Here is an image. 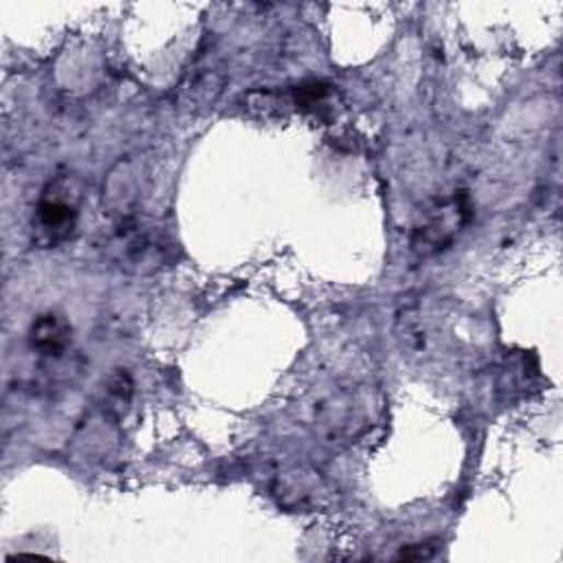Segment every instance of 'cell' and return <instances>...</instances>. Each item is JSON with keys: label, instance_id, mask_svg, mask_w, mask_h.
<instances>
[{"label": "cell", "instance_id": "1", "mask_svg": "<svg viewBox=\"0 0 563 563\" xmlns=\"http://www.w3.org/2000/svg\"><path fill=\"white\" fill-rule=\"evenodd\" d=\"M80 203L82 185L73 174H62L51 180L36 208L34 227L38 232V243L45 247L64 243L75 230Z\"/></svg>", "mask_w": 563, "mask_h": 563}, {"label": "cell", "instance_id": "2", "mask_svg": "<svg viewBox=\"0 0 563 563\" xmlns=\"http://www.w3.org/2000/svg\"><path fill=\"white\" fill-rule=\"evenodd\" d=\"M148 180L145 163L139 156L119 159L104 180L102 206L115 223L137 216Z\"/></svg>", "mask_w": 563, "mask_h": 563}, {"label": "cell", "instance_id": "3", "mask_svg": "<svg viewBox=\"0 0 563 563\" xmlns=\"http://www.w3.org/2000/svg\"><path fill=\"white\" fill-rule=\"evenodd\" d=\"M225 86V75L212 67H199L185 78L180 86V102L190 108H210L216 104Z\"/></svg>", "mask_w": 563, "mask_h": 563}, {"label": "cell", "instance_id": "4", "mask_svg": "<svg viewBox=\"0 0 563 563\" xmlns=\"http://www.w3.org/2000/svg\"><path fill=\"white\" fill-rule=\"evenodd\" d=\"M71 335L73 330L67 317L60 313H45L30 330V343L45 356H62L71 345Z\"/></svg>", "mask_w": 563, "mask_h": 563}, {"label": "cell", "instance_id": "5", "mask_svg": "<svg viewBox=\"0 0 563 563\" xmlns=\"http://www.w3.org/2000/svg\"><path fill=\"white\" fill-rule=\"evenodd\" d=\"M108 410L121 414L132 399V382L126 372H115L108 382Z\"/></svg>", "mask_w": 563, "mask_h": 563}]
</instances>
